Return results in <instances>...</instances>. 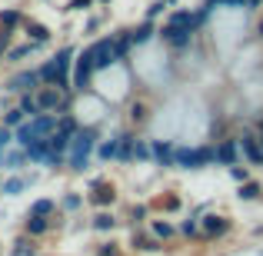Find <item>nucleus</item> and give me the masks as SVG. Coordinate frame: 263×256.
<instances>
[{
	"instance_id": "nucleus-13",
	"label": "nucleus",
	"mask_w": 263,
	"mask_h": 256,
	"mask_svg": "<svg viewBox=\"0 0 263 256\" xmlns=\"http://www.w3.org/2000/svg\"><path fill=\"white\" fill-rule=\"evenodd\" d=\"M227 226H230V220H223V216H203L206 237H220V233H227Z\"/></svg>"
},
{
	"instance_id": "nucleus-10",
	"label": "nucleus",
	"mask_w": 263,
	"mask_h": 256,
	"mask_svg": "<svg viewBox=\"0 0 263 256\" xmlns=\"http://www.w3.org/2000/svg\"><path fill=\"white\" fill-rule=\"evenodd\" d=\"M160 33H163V37H167L174 47H186V44H190V33H193V30H186V27H170V24H167Z\"/></svg>"
},
{
	"instance_id": "nucleus-8",
	"label": "nucleus",
	"mask_w": 263,
	"mask_h": 256,
	"mask_svg": "<svg viewBox=\"0 0 263 256\" xmlns=\"http://www.w3.org/2000/svg\"><path fill=\"white\" fill-rule=\"evenodd\" d=\"M240 147H243V153H247L250 163H263V143L260 140H253V136L247 133V136H240Z\"/></svg>"
},
{
	"instance_id": "nucleus-36",
	"label": "nucleus",
	"mask_w": 263,
	"mask_h": 256,
	"mask_svg": "<svg viewBox=\"0 0 263 256\" xmlns=\"http://www.w3.org/2000/svg\"><path fill=\"white\" fill-rule=\"evenodd\" d=\"M130 116H134V123H140L143 116H147V110H143V103H134V107H130Z\"/></svg>"
},
{
	"instance_id": "nucleus-43",
	"label": "nucleus",
	"mask_w": 263,
	"mask_h": 256,
	"mask_svg": "<svg viewBox=\"0 0 263 256\" xmlns=\"http://www.w3.org/2000/svg\"><path fill=\"white\" fill-rule=\"evenodd\" d=\"M97 256H117V246H114V243H107V246H103V250L97 253Z\"/></svg>"
},
{
	"instance_id": "nucleus-28",
	"label": "nucleus",
	"mask_w": 263,
	"mask_h": 256,
	"mask_svg": "<svg viewBox=\"0 0 263 256\" xmlns=\"http://www.w3.org/2000/svg\"><path fill=\"white\" fill-rule=\"evenodd\" d=\"M37 50V44H24V47H13L10 53H7V60H24L27 53H33Z\"/></svg>"
},
{
	"instance_id": "nucleus-49",
	"label": "nucleus",
	"mask_w": 263,
	"mask_h": 256,
	"mask_svg": "<svg viewBox=\"0 0 263 256\" xmlns=\"http://www.w3.org/2000/svg\"><path fill=\"white\" fill-rule=\"evenodd\" d=\"M167 4H174V0H167Z\"/></svg>"
},
{
	"instance_id": "nucleus-7",
	"label": "nucleus",
	"mask_w": 263,
	"mask_h": 256,
	"mask_svg": "<svg viewBox=\"0 0 263 256\" xmlns=\"http://www.w3.org/2000/svg\"><path fill=\"white\" fill-rule=\"evenodd\" d=\"M37 103H40V110H44V113H53V110H57L64 100H60V90L50 84L47 90H40V93H37Z\"/></svg>"
},
{
	"instance_id": "nucleus-46",
	"label": "nucleus",
	"mask_w": 263,
	"mask_h": 256,
	"mask_svg": "<svg viewBox=\"0 0 263 256\" xmlns=\"http://www.w3.org/2000/svg\"><path fill=\"white\" fill-rule=\"evenodd\" d=\"M260 4V0H247V7H257Z\"/></svg>"
},
{
	"instance_id": "nucleus-2",
	"label": "nucleus",
	"mask_w": 263,
	"mask_h": 256,
	"mask_svg": "<svg viewBox=\"0 0 263 256\" xmlns=\"http://www.w3.org/2000/svg\"><path fill=\"white\" fill-rule=\"evenodd\" d=\"M93 143H97V130L93 127H84V130L73 133V140H70V160H67V163H70V170H87Z\"/></svg>"
},
{
	"instance_id": "nucleus-50",
	"label": "nucleus",
	"mask_w": 263,
	"mask_h": 256,
	"mask_svg": "<svg viewBox=\"0 0 263 256\" xmlns=\"http://www.w3.org/2000/svg\"><path fill=\"white\" fill-rule=\"evenodd\" d=\"M260 143H263V140H260Z\"/></svg>"
},
{
	"instance_id": "nucleus-39",
	"label": "nucleus",
	"mask_w": 263,
	"mask_h": 256,
	"mask_svg": "<svg viewBox=\"0 0 263 256\" xmlns=\"http://www.w3.org/2000/svg\"><path fill=\"white\" fill-rule=\"evenodd\" d=\"M163 7H167V0H157V4H150V10H147V20H154L157 13L163 10Z\"/></svg>"
},
{
	"instance_id": "nucleus-4",
	"label": "nucleus",
	"mask_w": 263,
	"mask_h": 256,
	"mask_svg": "<svg viewBox=\"0 0 263 256\" xmlns=\"http://www.w3.org/2000/svg\"><path fill=\"white\" fill-rule=\"evenodd\" d=\"M90 53H93V70H107V67L117 60V53H114V37L97 40V44L90 47Z\"/></svg>"
},
{
	"instance_id": "nucleus-37",
	"label": "nucleus",
	"mask_w": 263,
	"mask_h": 256,
	"mask_svg": "<svg viewBox=\"0 0 263 256\" xmlns=\"http://www.w3.org/2000/svg\"><path fill=\"white\" fill-rule=\"evenodd\" d=\"M154 233H157V237H163V240H167L170 233H174V226H170V223H154Z\"/></svg>"
},
{
	"instance_id": "nucleus-23",
	"label": "nucleus",
	"mask_w": 263,
	"mask_h": 256,
	"mask_svg": "<svg viewBox=\"0 0 263 256\" xmlns=\"http://www.w3.org/2000/svg\"><path fill=\"white\" fill-rule=\"evenodd\" d=\"M24 120H27V113H24L20 107H17V110H10V113H4V127H10V130H17Z\"/></svg>"
},
{
	"instance_id": "nucleus-1",
	"label": "nucleus",
	"mask_w": 263,
	"mask_h": 256,
	"mask_svg": "<svg viewBox=\"0 0 263 256\" xmlns=\"http://www.w3.org/2000/svg\"><path fill=\"white\" fill-rule=\"evenodd\" d=\"M53 130H57V116H53V113H37V116L24 120L17 130H13V140H17L20 147H27V143L40 140V136L53 133Z\"/></svg>"
},
{
	"instance_id": "nucleus-14",
	"label": "nucleus",
	"mask_w": 263,
	"mask_h": 256,
	"mask_svg": "<svg viewBox=\"0 0 263 256\" xmlns=\"http://www.w3.org/2000/svg\"><path fill=\"white\" fill-rule=\"evenodd\" d=\"M90 200H93L97 206H107V203H114V200H117V193H114V186L97 183V186H93V196H90Z\"/></svg>"
},
{
	"instance_id": "nucleus-24",
	"label": "nucleus",
	"mask_w": 263,
	"mask_h": 256,
	"mask_svg": "<svg viewBox=\"0 0 263 256\" xmlns=\"http://www.w3.org/2000/svg\"><path fill=\"white\" fill-rule=\"evenodd\" d=\"M27 183H30V180H24V176H13V180H7V183H0V193H20Z\"/></svg>"
},
{
	"instance_id": "nucleus-20",
	"label": "nucleus",
	"mask_w": 263,
	"mask_h": 256,
	"mask_svg": "<svg viewBox=\"0 0 263 256\" xmlns=\"http://www.w3.org/2000/svg\"><path fill=\"white\" fill-rule=\"evenodd\" d=\"M24 24V17H20V10H0V27H7V30H13V27Z\"/></svg>"
},
{
	"instance_id": "nucleus-16",
	"label": "nucleus",
	"mask_w": 263,
	"mask_h": 256,
	"mask_svg": "<svg viewBox=\"0 0 263 256\" xmlns=\"http://www.w3.org/2000/svg\"><path fill=\"white\" fill-rule=\"evenodd\" d=\"M134 136H130V133H123L120 136V147H117V160H123V163H130V160H134Z\"/></svg>"
},
{
	"instance_id": "nucleus-27",
	"label": "nucleus",
	"mask_w": 263,
	"mask_h": 256,
	"mask_svg": "<svg viewBox=\"0 0 263 256\" xmlns=\"http://www.w3.org/2000/svg\"><path fill=\"white\" fill-rule=\"evenodd\" d=\"M30 213H37V216H50V213H53V200H37V203L30 206Z\"/></svg>"
},
{
	"instance_id": "nucleus-33",
	"label": "nucleus",
	"mask_w": 263,
	"mask_h": 256,
	"mask_svg": "<svg viewBox=\"0 0 263 256\" xmlns=\"http://www.w3.org/2000/svg\"><path fill=\"white\" fill-rule=\"evenodd\" d=\"M10 140H13V130L10 127H0V150L10 147Z\"/></svg>"
},
{
	"instance_id": "nucleus-11",
	"label": "nucleus",
	"mask_w": 263,
	"mask_h": 256,
	"mask_svg": "<svg viewBox=\"0 0 263 256\" xmlns=\"http://www.w3.org/2000/svg\"><path fill=\"white\" fill-rule=\"evenodd\" d=\"M27 37H30V44H37V47H44L47 40H50V30H47L44 24H33V20H27Z\"/></svg>"
},
{
	"instance_id": "nucleus-21",
	"label": "nucleus",
	"mask_w": 263,
	"mask_h": 256,
	"mask_svg": "<svg viewBox=\"0 0 263 256\" xmlns=\"http://www.w3.org/2000/svg\"><path fill=\"white\" fill-rule=\"evenodd\" d=\"M117 147H120V136H114V140H103V143H100V156H103V160H117Z\"/></svg>"
},
{
	"instance_id": "nucleus-41",
	"label": "nucleus",
	"mask_w": 263,
	"mask_h": 256,
	"mask_svg": "<svg viewBox=\"0 0 263 256\" xmlns=\"http://www.w3.org/2000/svg\"><path fill=\"white\" fill-rule=\"evenodd\" d=\"M230 176L240 180V183H247V170H240V167H230Z\"/></svg>"
},
{
	"instance_id": "nucleus-44",
	"label": "nucleus",
	"mask_w": 263,
	"mask_h": 256,
	"mask_svg": "<svg viewBox=\"0 0 263 256\" xmlns=\"http://www.w3.org/2000/svg\"><path fill=\"white\" fill-rule=\"evenodd\" d=\"M183 233H186V237H193V233H197V223H193V220H186V223H183Z\"/></svg>"
},
{
	"instance_id": "nucleus-22",
	"label": "nucleus",
	"mask_w": 263,
	"mask_h": 256,
	"mask_svg": "<svg viewBox=\"0 0 263 256\" xmlns=\"http://www.w3.org/2000/svg\"><path fill=\"white\" fill-rule=\"evenodd\" d=\"M114 226H117V220L110 216V213H97V216H93V230L107 233V230H114Z\"/></svg>"
},
{
	"instance_id": "nucleus-48",
	"label": "nucleus",
	"mask_w": 263,
	"mask_h": 256,
	"mask_svg": "<svg viewBox=\"0 0 263 256\" xmlns=\"http://www.w3.org/2000/svg\"><path fill=\"white\" fill-rule=\"evenodd\" d=\"M260 33H263V24H260Z\"/></svg>"
},
{
	"instance_id": "nucleus-5",
	"label": "nucleus",
	"mask_w": 263,
	"mask_h": 256,
	"mask_svg": "<svg viewBox=\"0 0 263 256\" xmlns=\"http://www.w3.org/2000/svg\"><path fill=\"white\" fill-rule=\"evenodd\" d=\"M73 64H77V67H73V87H77V90H87L90 87V77H93V53L84 50L77 60H73Z\"/></svg>"
},
{
	"instance_id": "nucleus-6",
	"label": "nucleus",
	"mask_w": 263,
	"mask_h": 256,
	"mask_svg": "<svg viewBox=\"0 0 263 256\" xmlns=\"http://www.w3.org/2000/svg\"><path fill=\"white\" fill-rule=\"evenodd\" d=\"M37 87H40V73L37 70H24V73H17V77L10 80V90H13V93H27V90L33 93Z\"/></svg>"
},
{
	"instance_id": "nucleus-42",
	"label": "nucleus",
	"mask_w": 263,
	"mask_h": 256,
	"mask_svg": "<svg viewBox=\"0 0 263 256\" xmlns=\"http://www.w3.org/2000/svg\"><path fill=\"white\" fill-rule=\"evenodd\" d=\"M90 0H70V10H87Z\"/></svg>"
},
{
	"instance_id": "nucleus-40",
	"label": "nucleus",
	"mask_w": 263,
	"mask_h": 256,
	"mask_svg": "<svg viewBox=\"0 0 263 256\" xmlns=\"http://www.w3.org/2000/svg\"><path fill=\"white\" fill-rule=\"evenodd\" d=\"M64 206H67V210H77V206H80V196H77V193H70V196H64Z\"/></svg>"
},
{
	"instance_id": "nucleus-29",
	"label": "nucleus",
	"mask_w": 263,
	"mask_h": 256,
	"mask_svg": "<svg viewBox=\"0 0 263 256\" xmlns=\"http://www.w3.org/2000/svg\"><path fill=\"white\" fill-rule=\"evenodd\" d=\"M127 50H130V33H127V37H120V40H114V53H117V60L127 57Z\"/></svg>"
},
{
	"instance_id": "nucleus-35",
	"label": "nucleus",
	"mask_w": 263,
	"mask_h": 256,
	"mask_svg": "<svg viewBox=\"0 0 263 256\" xmlns=\"http://www.w3.org/2000/svg\"><path fill=\"white\" fill-rule=\"evenodd\" d=\"M134 156H137V160H147V156H150V147H147V143H134Z\"/></svg>"
},
{
	"instance_id": "nucleus-38",
	"label": "nucleus",
	"mask_w": 263,
	"mask_h": 256,
	"mask_svg": "<svg viewBox=\"0 0 263 256\" xmlns=\"http://www.w3.org/2000/svg\"><path fill=\"white\" fill-rule=\"evenodd\" d=\"M7 47H10V30L4 27V30H0V57L7 53Z\"/></svg>"
},
{
	"instance_id": "nucleus-12",
	"label": "nucleus",
	"mask_w": 263,
	"mask_h": 256,
	"mask_svg": "<svg viewBox=\"0 0 263 256\" xmlns=\"http://www.w3.org/2000/svg\"><path fill=\"white\" fill-rule=\"evenodd\" d=\"M150 153L157 156V163H160V167H174V147H170V143H160V140H157L154 147H150Z\"/></svg>"
},
{
	"instance_id": "nucleus-3",
	"label": "nucleus",
	"mask_w": 263,
	"mask_h": 256,
	"mask_svg": "<svg viewBox=\"0 0 263 256\" xmlns=\"http://www.w3.org/2000/svg\"><path fill=\"white\" fill-rule=\"evenodd\" d=\"M217 160V150L210 147H200V150H174V163L177 167H186V170H197L203 167V163Z\"/></svg>"
},
{
	"instance_id": "nucleus-25",
	"label": "nucleus",
	"mask_w": 263,
	"mask_h": 256,
	"mask_svg": "<svg viewBox=\"0 0 263 256\" xmlns=\"http://www.w3.org/2000/svg\"><path fill=\"white\" fill-rule=\"evenodd\" d=\"M27 160V150H17V153H4V167L10 170H20V163Z\"/></svg>"
},
{
	"instance_id": "nucleus-31",
	"label": "nucleus",
	"mask_w": 263,
	"mask_h": 256,
	"mask_svg": "<svg viewBox=\"0 0 263 256\" xmlns=\"http://www.w3.org/2000/svg\"><path fill=\"white\" fill-rule=\"evenodd\" d=\"M134 243H137V250H147V253H154V250H160V246H157V243H154V240H147V237H137V240H134Z\"/></svg>"
},
{
	"instance_id": "nucleus-32",
	"label": "nucleus",
	"mask_w": 263,
	"mask_h": 256,
	"mask_svg": "<svg viewBox=\"0 0 263 256\" xmlns=\"http://www.w3.org/2000/svg\"><path fill=\"white\" fill-rule=\"evenodd\" d=\"M257 193H260V186H257V183H243L240 196H243V200H257Z\"/></svg>"
},
{
	"instance_id": "nucleus-34",
	"label": "nucleus",
	"mask_w": 263,
	"mask_h": 256,
	"mask_svg": "<svg viewBox=\"0 0 263 256\" xmlns=\"http://www.w3.org/2000/svg\"><path fill=\"white\" fill-rule=\"evenodd\" d=\"M64 160H67L64 153H47V160H44V163H47V167H64Z\"/></svg>"
},
{
	"instance_id": "nucleus-18",
	"label": "nucleus",
	"mask_w": 263,
	"mask_h": 256,
	"mask_svg": "<svg viewBox=\"0 0 263 256\" xmlns=\"http://www.w3.org/2000/svg\"><path fill=\"white\" fill-rule=\"evenodd\" d=\"M154 24H150V20H147V24H140V27H137V30H130V44H147V40L150 37H154Z\"/></svg>"
},
{
	"instance_id": "nucleus-9",
	"label": "nucleus",
	"mask_w": 263,
	"mask_h": 256,
	"mask_svg": "<svg viewBox=\"0 0 263 256\" xmlns=\"http://www.w3.org/2000/svg\"><path fill=\"white\" fill-rule=\"evenodd\" d=\"M27 160H37V163H44L47 160V153H50V140L47 136H40V140H33V143H27Z\"/></svg>"
},
{
	"instance_id": "nucleus-19",
	"label": "nucleus",
	"mask_w": 263,
	"mask_h": 256,
	"mask_svg": "<svg viewBox=\"0 0 263 256\" xmlns=\"http://www.w3.org/2000/svg\"><path fill=\"white\" fill-rule=\"evenodd\" d=\"M47 216H37V213H30V216H27V233H30V237H40V233H47Z\"/></svg>"
},
{
	"instance_id": "nucleus-47",
	"label": "nucleus",
	"mask_w": 263,
	"mask_h": 256,
	"mask_svg": "<svg viewBox=\"0 0 263 256\" xmlns=\"http://www.w3.org/2000/svg\"><path fill=\"white\" fill-rule=\"evenodd\" d=\"M0 167H4V153H0Z\"/></svg>"
},
{
	"instance_id": "nucleus-30",
	"label": "nucleus",
	"mask_w": 263,
	"mask_h": 256,
	"mask_svg": "<svg viewBox=\"0 0 263 256\" xmlns=\"http://www.w3.org/2000/svg\"><path fill=\"white\" fill-rule=\"evenodd\" d=\"M13 253H17V256H33V243H30V240H17V243H13Z\"/></svg>"
},
{
	"instance_id": "nucleus-17",
	"label": "nucleus",
	"mask_w": 263,
	"mask_h": 256,
	"mask_svg": "<svg viewBox=\"0 0 263 256\" xmlns=\"http://www.w3.org/2000/svg\"><path fill=\"white\" fill-rule=\"evenodd\" d=\"M20 110H24L27 116H37V113H44V110H40V103H37V96H33L30 90H27V93H20Z\"/></svg>"
},
{
	"instance_id": "nucleus-15",
	"label": "nucleus",
	"mask_w": 263,
	"mask_h": 256,
	"mask_svg": "<svg viewBox=\"0 0 263 256\" xmlns=\"http://www.w3.org/2000/svg\"><path fill=\"white\" fill-rule=\"evenodd\" d=\"M217 160H220V163H227V167H233V163H237V143H233V140L220 143V150H217Z\"/></svg>"
},
{
	"instance_id": "nucleus-26",
	"label": "nucleus",
	"mask_w": 263,
	"mask_h": 256,
	"mask_svg": "<svg viewBox=\"0 0 263 256\" xmlns=\"http://www.w3.org/2000/svg\"><path fill=\"white\" fill-rule=\"evenodd\" d=\"M37 73H40V80H47V84H57V64H53V60H50V64H44Z\"/></svg>"
},
{
	"instance_id": "nucleus-45",
	"label": "nucleus",
	"mask_w": 263,
	"mask_h": 256,
	"mask_svg": "<svg viewBox=\"0 0 263 256\" xmlns=\"http://www.w3.org/2000/svg\"><path fill=\"white\" fill-rule=\"evenodd\" d=\"M147 216V206H134V220H143Z\"/></svg>"
}]
</instances>
